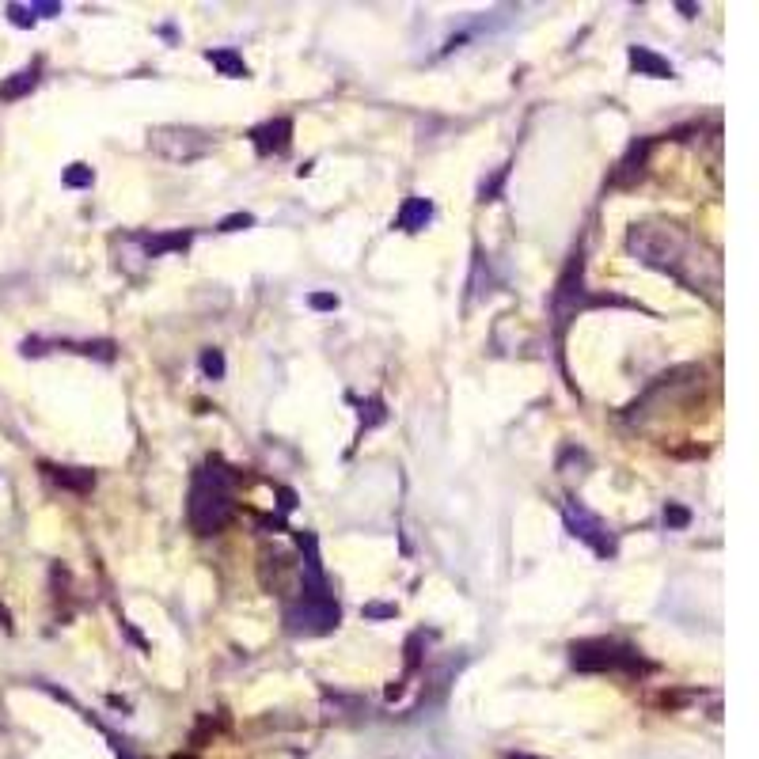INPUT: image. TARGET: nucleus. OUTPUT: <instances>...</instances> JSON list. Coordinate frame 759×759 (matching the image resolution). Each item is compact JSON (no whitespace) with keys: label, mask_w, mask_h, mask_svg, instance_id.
Wrapping results in <instances>:
<instances>
[{"label":"nucleus","mask_w":759,"mask_h":759,"mask_svg":"<svg viewBox=\"0 0 759 759\" xmlns=\"http://www.w3.org/2000/svg\"><path fill=\"white\" fill-rule=\"evenodd\" d=\"M626 57H630V69L642 73V76H657V80H672V76H676V69H672L665 57H657V54L646 50V46H630Z\"/></svg>","instance_id":"f8f14e48"},{"label":"nucleus","mask_w":759,"mask_h":759,"mask_svg":"<svg viewBox=\"0 0 759 759\" xmlns=\"http://www.w3.org/2000/svg\"><path fill=\"white\" fill-rule=\"evenodd\" d=\"M31 12H38V15H57V12H61V5H54V0H34Z\"/></svg>","instance_id":"bb28decb"},{"label":"nucleus","mask_w":759,"mask_h":759,"mask_svg":"<svg viewBox=\"0 0 759 759\" xmlns=\"http://www.w3.org/2000/svg\"><path fill=\"white\" fill-rule=\"evenodd\" d=\"M687 524H691V513L684 509V505L668 501L665 505V528H687Z\"/></svg>","instance_id":"412c9836"},{"label":"nucleus","mask_w":759,"mask_h":759,"mask_svg":"<svg viewBox=\"0 0 759 759\" xmlns=\"http://www.w3.org/2000/svg\"><path fill=\"white\" fill-rule=\"evenodd\" d=\"M278 498H281V513H292V509H297V490L281 487V490H278Z\"/></svg>","instance_id":"a878e982"},{"label":"nucleus","mask_w":759,"mask_h":759,"mask_svg":"<svg viewBox=\"0 0 759 759\" xmlns=\"http://www.w3.org/2000/svg\"><path fill=\"white\" fill-rule=\"evenodd\" d=\"M202 372H205L209 380H221V376H224V353H221L217 346L202 350Z\"/></svg>","instance_id":"aec40b11"},{"label":"nucleus","mask_w":759,"mask_h":759,"mask_svg":"<svg viewBox=\"0 0 759 759\" xmlns=\"http://www.w3.org/2000/svg\"><path fill=\"white\" fill-rule=\"evenodd\" d=\"M205 61H209V65H217L224 76H247V65H243V57L236 50H209Z\"/></svg>","instance_id":"2eb2a0df"},{"label":"nucleus","mask_w":759,"mask_h":759,"mask_svg":"<svg viewBox=\"0 0 759 759\" xmlns=\"http://www.w3.org/2000/svg\"><path fill=\"white\" fill-rule=\"evenodd\" d=\"M122 630H125V635H130V638H133V642H137V646H141V649H149V642H144V638H141V635H137V626H133V623H130V619H122Z\"/></svg>","instance_id":"cd10ccee"},{"label":"nucleus","mask_w":759,"mask_h":759,"mask_svg":"<svg viewBox=\"0 0 759 759\" xmlns=\"http://www.w3.org/2000/svg\"><path fill=\"white\" fill-rule=\"evenodd\" d=\"M649 149H653V137H642L626 149V156L619 160L616 175H611V186H635L642 175H646V160H649Z\"/></svg>","instance_id":"1a4fd4ad"},{"label":"nucleus","mask_w":759,"mask_h":759,"mask_svg":"<svg viewBox=\"0 0 759 759\" xmlns=\"http://www.w3.org/2000/svg\"><path fill=\"white\" fill-rule=\"evenodd\" d=\"M251 141H255L259 156H285L289 144H292V122L289 118H270V122L251 130Z\"/></svg>","instance_id":"6e6552de"},{"label":"nucleus","mask_w":759,"mask_h":759,"mask_svg":"<svg viewBox=\"0 0 759 759\" xmlns=\"http://www.w3.org/2000/svg\"><path fill=\"white\" fill-rule=\"evenodd\" d=\"M172 759H198V755H172Z\"/></svg>","instance_id":"7c9ffc66"},{"label":"nucleus","mask_w":759,"mask_h":759,"mask_svg":"<svg viewBox=\"0 0 759 759\" xmlns=\"http://www.w3.org/2000/svg\"><path fill=\"white\" fill-rule=\"evenodd\" d=\"M505 179H509V163L498 167V172H494L490 179H482V186H478V202H494V198H501Z\"/></svg>","instance_id":"f3484780"},{"label":"nucleus","mask_w":759,"mask_h":759,"mask_svg":"<svg viewBox=\"0 0 759 759\" xmlns=\"http://www.w3.org/2000/svg\"><path fill=\"white\" fill-rule=\"evenodd\" d=\"M569 665L577 672H649L653 665L642 661L638 649L611 638H581L569 642Z\"/></svg>","instance_id":"7ed1b4c3"},{"label":"nucleus","mask_w":759,"mask_h":759,"mask_svg":"<svg viewBox=\"0 0 759 759\" xmlns=\"http://www.w3.org/2000/svg\"><path fill=\"white\" fill-rule=\"evenodd\" d=\"M76 353H84V357H99V361H114V342H111V339L76 342Z\"/></svg>","instance_id":"6ab92c4d"},{"label":"nucleus","mask_w":759,"mask_h":759,"mask_svg":"<svg viewBox=\"0 0 759 759\" xmlns=\"http://www.w3.org/2000/svg\"><path fill=\"white\" fill-rule=\"evenodd\" d=\"M433 221V202L429 198H407L403 202V209H399V217H395V228L399 232H421Z\"/></svg>","instance_id":"9b49d317"},{"label":"nucleus","mask_w":759,"mask_h":759,"mask_svg":"<svg viewBox=\"0 0 759 759\" xmlns=\"http://www.w3.org/2000/svg\"><path fill=\"white\" fill-rule=\"evenodd\" d=\"M190 240H194V232H190V228L160 232V236H137V243L144 247V255H149V259H160V255H167V251H186Z\"/></svg>","instance_id":"9d476101"},{"label":"nucleus","mask_w":759,"mask_h":759,"mask_svg":"<svg viewBox=\"0 0 759 759\" xmlns=\"http://www.w3.org/2000/svg\"><path fill=\"white\" fill-rule=\"evenodd\" d=\"M236 478H232L221 463H205V468L194 471V482H190V501H186V517L190 528L198 536H217L224 532V524L236 513Z\"/></svg>","instance_id":"f03ea898"},{"label":"nucleus","mask_w":759,"mask_h":759,"mask_svg":"<svg viewBox=\"0 0 759 759\" xmlns=\"http://www.w3.org/2000/svg\"><path fill=\"white\" fill-rule=\"evenodd\" d=\"M562 517H566V528H569V536L574 539H581V543H588L593 551L600 555V558H611L619 551L616 547V536H611V528L600 520V517H593L585 509V505H577V501H566L562 505Z\"/></svg>","instance_id":"423d86ee"},{"label":"nucleus","mask_w":759,"mask_h":759,"mask_svg":"<svg viewBox=\"0 0 759 759\" xmlns=\"http://www.w3.org/2000/svg\"><path fill=\"white\" fill-rule=\"evenodd\" d=\"M149 144L167 156V160H198L209 153V137L198 133V130H179V125H160V130L149 133Z\"/></svg>","instance_id":"0eeeda50"},{"label":"nucleus","mask_w":759,"mask_h":759,"mask_svg":"<svg viewBox=\"0 0 759 759\" xmlns=\"http://www.w3.org/2000/svg\"><path fill=\"white\" fill-rule=\"evenodd\" d=\"M308 304H311L315 311H334V308H339V297H334V292H311Z\"/></svg>","instance_id":"b1692460"},{"label":"nucleus","mask_w":759,"mask_h":759,"mask_svg":"<svg viewBox=\"0 0 759 759\" xmlns=\"http://www.w3.org/2000/svg\"><path fill=\"white\" fill-rule=\"evenodd\" d=\"M34 88H38V69H19V73H12L5 84H0V99H5V103H15V99L31 95Z\"/></svg>","instance_id":"4468645a"},{"label":"nucleus","mask_w":759,"mask_h":759,"mask_svg":"<svg viewBox=\"0 0 759 759\" xmlns=\"http://www.w3.org/2000/svg\"><path fill=\"white\" fill-rule=\"evenodd\" d=\"M0 630H12V611L0 604Z\"/></svg>","instance_id":"c85d7f7f"},{"label":"nucleus","mask_w":759,"mask_h":759,"mask_svg":"<svg viewBox=\"0 0 759 759\" xmlns=\"http://www.w3.org/2000/svg\"><path fill=\"white\" fill-rule=\"evenodd\" d=\"M384 421H388L384 399H380V395L365 399V403H361V426H365V429H372V426H384Z\"/></svg>","instance_id":"dca6fc26"},{"label":"nucleus","mask_w":759,"mask_h":759,"mask_svg":"<svg viewBox=\"0 0 759 759\" xmlns=\"http://www.w3.org/2000/svg\"><path fill=\"white\" fill-rule=\"evenodd\" d=\"M505 759H536V755H524V752H509Z\"/></svg>","instance_id":"c756f323"},{"label":"nucleus","mask_w":759,"mask_h":759,"mask_svg":"<svg viewBox=\"0 0 759 759\" xmlns=\"http://www.w3.org/2000/svg\"><path fill=\"white\" fill-rule=\"evenodd\" d=\"M361 616H365V619H395L399 607H395V604H365Z\"/></svg>","instance_id":"5701e85b"},{"label":"nucleus","mask_w":759,"mask_h":759,"mask_svg":"<svg viewBox=\"0 0 759 759\" xmlns=\"http://www.w3.org/2000/svg\"><path fill=\"white\" fill-rule=\"evenodd\" d=\"M243 228H255V217L251 213H232L217 224V232H243Z\"/></svg>","instance_id":"4be33fe9"},{"label":"nucleus","mask_w":759,"mask_h":759,"mask_svg":"<svg viewBox=\"0 0 759 759\" xmlns=\"http://www.w3.org/2000/svg\"><path fill=\"white\" fill-rule=\"evenodd\" d=\"M626 247H630V255H638V262H646L653 270H665L668 278H676L691 292H706L714 304L722 301L718 297V289H722V259H718V251L703 247L680 224H668V221L630 224Z\"/></svg>","instance_id":"f257e3e1"},{"label":"nucleus","mask_w":759,"mask_h":759,"mask_svg":"<svg viewBox=\"0 0 759 759\" xmlns=\"http://www.w3.org/2000/svg\"><path fill=\"white\" fill-rule=\"evenodd\" d=\"M8 15H12L15 27H31V24H34V12H31L27 5H8Z\"/></svg>","instance_id":"393cba45"},{"label":"nucleus","mask_w":759,"mask_h":759,"mask_svg":"<svg viewBox=\"0 0 759 759\" xmlns=\"http://www.w3.org/2000/svg\"><path fill=\"white\" fill-rule=\"evenodd\" d=\"M50 478L57 482V487H65L73 494H88L95 487V471L92 468H46Z\"/></svg>","instance_id":"ddd939ff"},{"label":"nucleus","mask_w":759,"mask_h":759,"mask_svg":"<svg viewBox=\"0 0 759 759\" xmlns=\"http://www.w3.org/2000/svg\"><path fill=\"white\" fill-rule=\"evenodd\" d=\"M585 301H588V292H585V251L577 247L574 255H569V262H566V270H562V278H558L555 292H551V311H555L558 330L585 308Z\"/></svg>","instance_id":"39448f33"},{"label":"nucleus","mask_w":759,"mask_h":759,"mask_svg":"<svg viewBox=\"0 0 759 759\" xmlns=\"http://www.w3.org/2000/svg\"><path fill=\"white\" fill-rule=\"evenodd\" d=\"M342 619V607L330 593L323 596H301L297 604L285 607V630L297 638H320V635H330L334 626Z\"/></svg>","instance_id":"20e7f679"},{"label":"nucleus","mask_w":759,"mask_h":759,"mask_svg":"<svg viewBox=\"0 0 759 759\" xmlns=\"http://www.w3.org/2000/svg\"><path fill=\"white\" fill-rule=\"evenodd\" d=\"M61 182L73 186V190H84V186H92V182H95V172H92L88 163H69V167H65V175H61Z\"/></svg>","instance_id":"a211bd4d"}]
</instances>
